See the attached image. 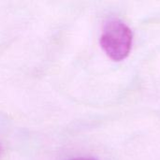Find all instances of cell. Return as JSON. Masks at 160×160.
Returning <instances> with one entry per match:
<instances>
[{
  "label": "cell",
  "instance_id": "obj_1",
  "mask_svg": "<svg viewBox=\"0 0 160 160\" xmlns=\"http://www.w3.org/2000/svg\"><path fill=\"white\" fill-rule=\"evenodd\" d=\"M99 42L105 53L112 60L119 62L130 53L133 33L126 22L113 18L105 23Z\"/></svg>",
  "mask_w": 160,
  "mask_h": 160
},
{
  "label": "cell",
  "instance_id": "obj_2",
  "mask_svg": "<svg viewBox=\"0 0 160 160\" xmlns=\"http://www.w3.org/2000/svg\"><path fill=\"white\" fill-rule=\"evenodd\" d=\"M68 160H98L94 158H71Z\"/></svg>",
  "mask_w": 160,
  "mask_h": 160
},
{
  "label": "cell",
  "instance_id": "obj_3",
  "mask_svg": "<svg viewBox=\"0 0 160 160\" xmlns=\"http://www.w3.org/2000/svg\"><path fill=\"white\" fill-rule=\"evenodd\" d=\"M1 152H2V146H1V144H0V155H1Z\"/></svg>",
  "mask_w": 160,
  "mask_h": 160
}]
</instances>
